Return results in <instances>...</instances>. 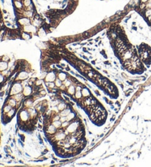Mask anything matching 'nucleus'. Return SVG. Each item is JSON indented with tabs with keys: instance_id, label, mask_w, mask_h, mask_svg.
<instances>
[{
	"instance_id": "nucleus-4",
	"label": "nucleus",
	"mask_w": 151,
	"mask_h": 167,
	"mask_svg": "<svg viewBox=\"0 0 151 167\" xmlns=\"http://www.w3.org/2000/svg\"><path fill=\"white\" fill-rule=\"evenodd\" d=\"M3 81H4V76L1 74H0V83H1Z\"/></svg>"
},
{
	"instance_id": "nucleus-3",
	"label": "nucleus",
	"mask_w": 151,
	"mask_h": 167,
	"mask_svg": "<svg viewBox=\"0 0 151 167\" xmlns=\"http://www.w3.org/2000/svg\"><path fill=\"white\" fill-rule=\"evenodd\" d=\"M8 67V64L7 61H4L2 60V61H0V71H5Z\"/></svg>"
},
{
	"instance_id": "nucleus-2",
	"label": "nucleus",
	"mask_w": 151,
	"mask_h": 167,
	"mask_svg": "<svg viewBox=\"0 0 151 167\" xmlns=\"http://www.w3.org/2000/svg\"><path fill=\"white\" fill-rule=\"evenodd\" d=\"M23 90V88H22V85L21 84L18 83V82H15L11 88L10 89V95L11 96H13V95H15L17 93H19L21 92V90Z\"/></svg>"
},
{
	"instance_id": "nucleus-1",
	"label": "nucleus",
	"mask_w": 151,
	"mask_h": 167,
	"mask_svg": "<svg viewBox=\"0 0 151 167\" xmlns=\"http://www.w3.org/2000/svg\"><path fill=\"white\" fill-rule=\"evenodd\" d=\"M139 57L140 60L147 65L151 64V49L150 47L144 43H142L139 46Z\"/></svg>"
}]
</instances>
